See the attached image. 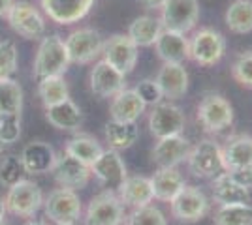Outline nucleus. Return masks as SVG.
<instances>
[{
	"instance_id": "16",
	"label": "nucleus",
	"mask_w": 252,
	"mask_h": 225,
	"mask_svg": "<svg viewBox=\"0 0 252 225\" xmlns=\"http://www.w3.org/2000/svg\"><path fill=\"white\" fill-rule=\"evenodd\" d=\"M96 0H40L43 13L57 25H74L89 15Z\"/></svg>"
},
{
	"instance_id": "28",
	"label": "nucleus",
	"mask_w": 252,
	"mask_h": 225,
	"mask_svg": "<svg viewBox=\"0 0 252 225\" xmlns=\"http://www.w3.org/2000/svg\"><path fill=\"white\" fill-rule=\"evenodd\" d=\"M105 143L111 150H128L134 147V143L139 137V128L136 122H119V120H109L104 128Z\"/></svg>"
},
{
	"instance_id": "36",
	"label": "nucleus",
	"mask_w": 252,
	"mask_h": 225,
	"mask_svg": "<svg viewBox=\"0 0 252 225\" xmlns=\"http://www.w3.org/2000/svg\"><path fill=\"white\" fill-rule=\"evenodd\" d=\"M231 77L243 88H252V51H245L235 56L231 64Z\"/></svg>"
},
{
	"instance_id": "37",
	"label": "nucleus",
	"mask_w": 252,
	"mask_h": 225,
	"mask_svg": "<svg viewBox=\"0 0 252 225\" xmlns=\"http://www.w3.org/2000/svg\"><path fill=\"white\" fill-rule=\"evenodd\" d=\"M25 175V167L19 156H6L0 160V184L2 186H13L19 182Z\"/></svg>"
},
{
	"instance_id": "33",
	"label": "nucleus",
	"mask_w": 252,
	"mask_h": 225,
	"mask_svg": "<svg viewBox=\"0 0 252 225\" xmlns=\"http://www.w3.org/2000/svg\"><path fill=\"white\" fill-rule=\"evenodd\" d=\"M23 88L15 79H0V117L4 115H21Z\"/></svg>"
},
{
	"instance_id": "15",
	"label": "nucleus",
	"mask_w": 252,
	"mask_h": 225,
	"mask_svg": "<svg viewBox=\"0 0 252 225\" xmlns=\"http://www.w3.org/2000/svg\"><path fill=\"white\" fill-rule=\"evenodd\" d=\"M51 173L61 188H70V190L85 188L91 180V176H93L89 165H85L79 160L72 158L66 152H63L61 156L57 154V160H55Z\"/></svg>"
},
{
	"instance_id": "14",
	"label": "nucleus",
	"mask_w": 252,
	"mask_h": 225,
	"mask_svg": "<svg viewBox=\"0 0 252 225\" xmlns=\"http://www.w3.org/2000/svg\"><path fill=\"white\" fill-rule=\"evenodd\" d=\"M91 173L98 178V182L102 184L105 190H111V192H117L119 186L125 182V178L128 176L121 154L111 149L104 150L98 156V160L91 165Z\"/></svg>"
},
{
	"instance_id": "45",
	"label": "nucleus",
	"mask_w": 252,
	"mask_h": 225,
	"mask_svg": "<svg viewBox=\"0 0 252 225\" xmlns=\"http://www.w3.org/2000/svg\"><path fill=\"white\" fill-rule=\"evenodd\" d=\"M25 225H47V224H45L43 220H29Z\"/></svg>"
},
{
	"instance_id": "21",
	"label": "nucleus",
	"mask_w": 252,
	"mask_h": 225,
	"mask_svg": "<svg viewBox=\"0 0 252 225\" xmlns=\"http://www.w3.org/2000/svg\"><path fill=\"white\" fill-rule=\"evenodd\" d=\"M211 197L219 204H247L251 203V190L237 184L226 171L219 173L211 184Z\"/></svg>"
},
{
	"instance_id": "22",
	"label": "nucleus",
	"mask_w": 252,
	"mask_h": 225,
	"mask_svg": "<svg viewBox=\"0 0 252 225\" xmlns=\"http://www.w3.org/2000/svg\"><path fill=\"white\" fill-rule=\"evenodd\" d=\"M117 195L121 199V203L125 206H130L132 210L134 208H141V206H147L155 201V195H153V186L147 176H126L125 182L119 186Z\"/></svg>"
},
{
	"instance_id": "19",
	"label": "nucleus",
	"mask_w": 252,
	"mask_h": 225,
	"mask_svg": "<svg viewBox=\"0 0 252 225\" xmlns=\"http://www.w3.org/2000/svg\"><path fill=\"white\" fill-rule=\"evenodd\" d=\"M155 81H157L160 90H162V96L166 98L168 101L183 98L189 90V72L183 64L164 62L162 68L158 70Z\"/></svg>"
},
{
	"instance_id": "10",
	"label": "nucleus",
	"mask_w": 252,
	"mask_h": 225,
	"mask_svg": "<svg viewBox=\"0 0 252 225\" xmlns=\"http://www.w3.org/2000/svg\"><path fill=\"white\" fill-rule=\"evenodd\" d=\"M6 19L11 30L27 40H42L45 34V19L40 10L31 2H13Z\"/></svg>"
},
{
	"instance_id": "7",
	"label": "nucleus",
	"mask_w": 252,
	"mask_h": 225,
	"mask_svg": "<svg viewBox=\"0 0 252 225\" xmlns=\"http://www.w3.org/2000/svg\"><path fill=\"white\" fill-rule=\"evenodd\" d=\"M160 23L166 30L179 34H189L194 30L200 19V2L198 0H166L160 8Z\"/></svg>"
},
{
	"instance_id": "41",
	"label": "nucleus",
	"mask_w": 252,
	"mask_h": 225,
	"mask_svg": "<svg viewBox=\"0 0 252 225\" xmlns=\"http://www.w3.org/2000/svg\"><path fill=\"white\" fill-rule=\"evenodd\" d=\"M226 173H228L237 184H241L243 188L252 190V165L241 167V169H233V171H226Z\"/></svg>"
},
{
	"instance_id": "17",
	"label": "nucleus",
	"mask_w": 252,
	"mask_h": 225,
	"mask_svg": "<svg viewBox=\"0 0 252 225\" xmlns=\"http://www.w3.org/2000/svg\"><path fill=\"white\" fill-rule=\"evenodd\" d=\"M190 152V141L181 135H169L164 139H157V145L151 150V160L157 167H177L187 161Z\"/></svg>"
},
{
	"instance_id": "2",
	"label": "nucleus",
	"mask_w": 252,
	"mask_h": 225,
	"mask_svg": "<svg viewBox=\"0 0 252 225\" xmlns=\"http://www.w3.org/2000/svg\"><path fill=\"white\" fill-rule=\"evenodd\" d=\"M226 54V38L215 28H200L189 38V60L209 68L219 64Z\"/></svg>"
},
{
	"instance_id": "34",
	"label": "nucleus",
	"mask_w": 252,
	"mask_h": 225,
	"mask_svg": "<svg viewBox=\"0 0 252 225\" xmlns=\"http://www.w3.org/2000/svg\"><path fill=\"white\" fill-rule=\"evenodd\" d=\"M213 222L215 225H252V204H219Z\"/></svg>"
},
{
	"instance_id": "46",
	"label": "nucleus",
	"mask_w": 252,
	"mask_h": 225,
	"mask_svg": "<svg viewBox=\"0 0 252 225\" xmlns=\"http://www.w3.org/2000/svg\"><path fill=\"white\" fill-rule=\"evenodd\" d=\"M4 147H6V145H4V143H2V141H0V156H2V154H4Z\"/></svg>"
},
{
	"instance_id": "6",
	"label": "nucleus",
	"mask_w": 252,
	"mask_h": 225,
	"mask_svg": "<svg viewBox=\"0 0 252 225\" xmlns=\"http://www.w3.org/2000/svg\"><path fill=\"white\" fill-rule=\"evenodd\" d=\"M187 165L196 178H215L219 173L224 171L220 145L213 139H201L190 147Z\"/></svg>"
},
{
	"instance_id": "18",
	"label": "nucleus",
	"mask_w": 252,
	"mask_h": 225,
	"mask_svg": "<svg viewBox=\"0 0 252 225\" xmlns=\"http://www.w3.org/2000/svg\"><path fill=\"white\" fill-rule=\"evenodd\" d=\"M91 90L98 98H113L121 90L126 88V75L115 70L105 60H98L94 68L91 70Z\"/></svg>"
},
{
	"instance_id": "31",
	"label": "nucleus",
	"mask_w": 252,
	"mask_h": 225,
	"mask_svg": "<svg viewBox=\"0 0 252 225\" xmlns=\"http://www.w3.org/2000/svg\"><path fill=\"white\" fill-rule=\"evenodd\" d=\"M224 21L233 34L252 32V0H233L226 10Z\"/></svg>"
},
{
	"instance_id": "1",
	"label": "nucleus",
	"mask_w": 252,
	"mask_h": 225,
	"mask_svg": "<svg viewBox=\"0 0 252 225\" xmlns=\"http://www.w3.org/2000/svg\"><path fill=\"white\" fill-rule=\"evenodd\" d=\"M68 66H70V56L63 38L57 34L43 36L34 58V68H32L34 77L40 81L51 75H64L68 72Z\"/></svg>"
},
{
	"instance_id": "11",
	"label": "nucleus",
	"mask_w": 252,
	"mask_h": 225,
	"mask_svg": "<svg viewBox=\"0 0 252 225\" xmlns=\"http://www.w3.org/2000/svg\"><path fill=\"white\" fill-rule=\"evenodd\" d=\"M147 124L155 139H164L169 135H181L185 131L187 118L179 105L171 101H160L151 109Z\"/></svg>"
},
{
	"instance_id": "27",
	"label": "nucleus",
	"mask_w": 252,
	"mask_h": 225,
	"mask_svg": "<svg viewBox=\"0 0 252 225\" xmlns=\"http://www.w3.org/2000/svg\"><path fill=\"white\" fill-rule=\"evenodd\" d=\"M45 118L47 122L63 131H75L83 124V113L77 103H74L70 98L61 103H55L45 107Z\"/></svg>"
},
{
	"instance_id": "47",
	"label": "nucleus",
	"mask_w": 252,
	"mask_h": 225,
	"mask_svg": "<svg viewBox=\"0 0 252 225\" xmlns=\"http://www.w3.org/2000/svg\"><path fill=\"white\" fill-rule=\"evenodd\" d=\"M55 225H75V224H55Z\"/></svg>"
},
{
	"instance_id": "25",
	"label": "nucleus",
	"mask_w": 252,
	"mask_h": 225,
	"mask_svg": "<svg viewBox=\"0 0 252 225\" xmlns=\"http://www.w3.org/2000/svg\"><path fill=\"white\" fill-rule=\"evenodd\" d=\"M222 149L224 171H233L252 165V135L237 133L226 141Z\"/></svg>"
},
{
	"instance_id": "35",
	"label": "nucleus",
	"mask_w": 252,
	"mask_h": 225,
	"mask_svg": "<svg viewBox=\"0 0 252 225\" xmlns=\"http://www.w3.org/2000/svg\"><path fill=\"white\" fill-rule=\"evenodd\" d=\"M125 222L126 225H168L164 212L157 206H153V204L134 208L130 214L126 216Z\"/></svg>"
},
{
	"instance_id": "9",
	"label": "nucleus",
	"mask_w": 252,
	"mask_h": 225,
	"mask_svg": "<svg viewBox=\"0 0 252 225\" xmlns=\"http://www.w3.org/2000/svg\"><path fill=\"white\" fill-rule=\"evenodd\" d=\"M85 225H123L126 220L125 204L111 190H104L91 199L85 210Z\"/></svg>"
},
{
	"instance_id": "38",
	"label": "nucleus",
	"mask_w": 252,
	"mask_h": 225,
	"mask_svg": "<svg viewBox=\"0 0 252 225\" xmlns=\"http://www.w3.org/2000/svg\"><path fill=\"white\" fill-rule=\"evenodd\" d=\"M19 53L13 42H0V79H8L17 72Z\"/></svg>"
},
{
	"instance_id": "12",
	"label": "nucleus",
	"mask_w": 252,
	"mask_h": 225,
	"mask_svg": "<svg viewBox=\"0 0 252 225\" xmlns=\"http://www.w3.org/2000/svg\"><path fill=\"white\" fill-rule=\"evenodd\" d=\"M198 120L207 133H219L233 124V107L220 94H205L198 103Z\"/></svg>"
},
{
	"instance_id": "40",
	"label": "nucleus",
	"mask_w": 252,
	"mask_h": 225,
	"mask_svg": "<svg viewBox=\"0 0 252 225\" xmlns=\"http://www.w3.org/2000/svg\"><path fill=\"white\" fill-rule=\"evenodd\" d=\"M136 94L141 98V101L145 103V105H151V107H155L157 103H160L164 96H162V90H160V86L155 79H143V81H139L136 85Z\"/></svg>"
},
{
	"instance_id": "20",
	"label": "nucleus",
	"mask_w": 252,
	"mask_h": 225,
	"mask_svg": "<svg viewBox=\"0 0 252 225\" xmlns=\"http://www.w3.org/2000/svg\"><path fill=\"white\" fill-rule=\"evenodd\" d=\"M19 158L23 161L25 173H29V175H45V173H51L55 160H57V152L45 141H32L23 149Z\"/></svg>"
},
{
	"instance_id": "29",
	"label": "nucleus",
	"mask_w": 252,
	"mask_h": 225,
	"mask_svg": "<svg viewBox=\"0 0 252 225\" xmlns=\"http://www.w3.org/2000/svg\"><path fill=\"white\" fill-rule=\"evenodd\" d=\"M164 26L158 17L153 15H139L128 26V38L136 43L137 47H153L157 43L158 36L162 34Z\"/></svg>"
},
{
	"instance_id": "13",
	"label": "nucleus",
	"mask_w": 252,
	"mask_h": 225,
	"mask_svg": "<svg viewBox=\"0 0 252 225\" xmlns=\"http://www.w3.org/2000/svg\"><path fill=\"white\" fill-rule=\"evenodd\" d=\"M102 56L107 64H111L123 75H128L136 70L139 47L128 38V34H113L111 38L104 40Z\"/></svg>"
},
{
	"instance_id": "4",
	"label": "nucleus",
	"mask_w": 252,
	"mask_h": 225,
	"mask_svg": "<svg viewBox=\"0 0 252 225\" xmlns=\"http://www.w3.org/2000/svg\"><path fill=\"white\" fill-rule=\"evenodd\" d=\"M64 45H66V51L70 56V64L87 66L93 64L98 56H102L104 38L94 28L83 26V28H75L74 32L68 34L64 40Z\"/></svg>"
},
{
	"instance_id": "30",
	"label": "nucleus",
	"mask_w": 252,
	"mask_h": 225,
	"mask_svg": "<svg viewBox=\"0 0 252 225\" xmlns=\"http://www.w3.org/2000/svg\"><path fill=\"white\" fill-rule=\"evenodd\" d=\"M64 152L91 167L98 160V156L104 152V149H102V145L94 137H91L87 133H77V135H74L72 139L66 143Z\"/></svg>"
},
{
	"instance_id": "24",
	"label": "nucleus",
	"mask_w": 252,
	"mask_h": 225,
	"mask_svg": "<svg viewBox=\"0 0 252 225\" xmlns=\"http://www.w3.org/2000/svg\"><path fill=\"white\" fill-rule=\"evenodd\" d=\"M155 51L162 62L183 64L185 60H189V38L187 34H179L164 28L155 43Z\"/></svg>"
},
{
	"instance_id": "5",
	"label": "nucleus",
	"mask_w": 252,
	"mask_h": 225,
	"mask_svg": "<svg viewBox=\"0 0 252 225\" xmlns=\"http://www.w3.org/2000/svg\"><path fill=\"white\" fill-rule=\"evenodd\" d=\"M43 212L53 224H77L83 214V204L75 190L59 186L43 197Z\"/></svg>"
},
{
	"instance_id": "42",
	"label": "nucleus",
	"mask_w": 252,
	"mask_h": 225,
	"mask_svg": "<svg viewBox=\"0 0 252 225\" xmlns=\"http://www.w3.org/2000/svg\"><path fill=\"white\" fill-rule=\"evenodd\" d=\"M145 10H160L164 4H166V0H137Z\"/></svg>"
},
{
	"instance_id": "43",
	"label": "nucleus",
	"mask_w": 252,
	"mask_h": 225,
	"mask_svg": "<svg viewBox=\"0 0 252 225\" xmlns=\"http://www.w3.org/2000/svg\"><path fill=\"white\" fill-rule=\"evenodd\" d=\"M11 4H13V0H0V19L8 15V11H10Z\"/></svg>"
},
{
	"instance_id": "44",
	"label": "nucleus",
	"mask_w": 252,
	"mask_h": 225,
	"mask_svg": "<svg viewBox=\"0 0 252 225\" xmlns=\"http://www.w3.org/2000/svg\"><path fill=\"white\" fill-rule=\"evenodd\" d=\"M4 216H6V201H4V197L0 195V222L4 220Z\"/></svg>"
},
{
	"instance_id": "32",
	"label": "nucleus",
	"mask_w": 252,
	"mask_h": 225,
	"mask_svg": "<svg viewBox=\"0 0 252 225\" xmlns=\"http://www.w3.org/2000/svg\"><path fill=\"white\" fill-rule=\"evenodd\" d=\"M38 96L42 100L43 107H49L55 103H61L70 98V88L64 81V75H51L43 77L38 83Z\"/></svg>"
},
{
	"instance_id": "39",
	"label": "nucleus",
	"mask_w": 252,
	"mask_h": 225,
	"mask_svg": "<svg viewBox=\"0 0 252 225\" xmlns=\"http://www.w3.org/2000/svg\"><path fill=\"white\" fill-rule=\"evenodd\" d=\"M21 137V115L0 117V141L4 145H13Z\"/></svg>"
},
{
	"instance_id": "3",
	"label": "nucleus",
	"mask_w": 252,
	"mask_h": 225,
	"mask_svg": "<svg viewBox=\"0 0 252 225\" xmlns=\"http://www.w3.org/2000/svg\"><path fill=\"white\" fill-rule=\"evenodd\" d=\"M4 201H6V212L17 218L31 220L43 206V193L36 182L21 178L19 182L10 186Z\"/></svg>"
},
{
	"instance_id": "8",
	"label": "nucleus",
	"mask_w": 252,
	"mask_h": 225,
	"mask_svg": "<svg viewBox=\"0 0 252 225\" xmlns=\"http://www.w3.org/2000/svg\"><path fill=\"white\" fill-rule=\"evenodd\" d=\"M209 199L196 186H185L177 197L169 203L171 218L181 224H196L209 214Z\"/></svg>"
},
{
	"instance_id": "48",
	"label": "nucleus",
	"mask_w": 252,
	"mask_h": 225,
	"mask_svg": "<svg viewBox=\"0 0 252 225\" xmlns=\"http://www.w3.org/2000/svg\"><path fill=\"white\" fill-rule=\"evenodd\" d=\"M0 225H8V224H6V222H4V220H2V222H0Z\"/></svg>"
},
{
	"instance_id": "26",
	"label": "nucleus",
	"mask_w": 252,
	"mask_h": 225,
	"mask_svg": "<svg viewBox=\"0 0 252 225\" xmlns=\"http://www.w3.org/2000/svg\"><path fill=\"white\" fill-rule=\"evenodd\" d=\"M147 105L141 101V98L136 94L134 88H125L119 94L111 98L109 103V113L111 120L119 122H137L139 117L145 113Z\"/></svg>"
},
{
	"instance_id": "23",
	"label": "nucleus",
	"mask_w": 252,
	"mask_h": 225,
	"mask_svg": "<svg viewBox=\"0 0 252 225\" xmlns=\"http://www.w3.org/2000/svg\"><path fill=\"white\" fill-rule=\"evenodd\" d=\"M149 180L153 186L155 199L162 201V203H171L181 193V190L187 186L177 167H158L157 173Z\"/></svg>"
}]
</instances>
